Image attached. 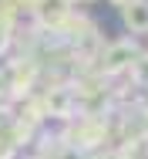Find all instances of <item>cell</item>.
Listing matches in <instances>:
<instances>
[{
  "mask_svg": "<svg viewBox=\"0 0 148 159\" xmlns=\"http://www.w3.org/2000/svg\"><path fill=\"white\" fill-rule=\"evenodd\" d=\"M7 27H10V20L0 14V48H3V41H7Z\"/></svg>",
  "mask_w": 148,
  "mask_h": 159,
  "instance_id": "obj_4",
  "label": "cell"
},
{
  "mask_svg": "<svg viewBox=\"0 0 148 159\" xmlns=\"http://www.w3.org/2000/svg\"><path fill=\"white\" fill-rule=\"evenodd\" d=\"M135 58V44L131 41H118V44H111L108 51H104V71H118L125 64Z\"/></svg>",
  "mask_w": 148,
  "mask_h": 159,
  "instance_id": "obj_2",
  "label": "cell"
},
{
  "mask_svg": "<svg viewBox=\"0 0 148 159\" xmlns=\"http://www.w3.org/2000/svg\"><path fill=\"white\" fill-rule=\"evenodd\" d=\"M67 102H71L67 92H51V95H47V108L54 105V112H57V115H67Z\"/></svg>",
  "mask_w": 148,
  "mask_h": 159,
  "instance_id": "obj_3",
  "label": "cell"
},
{
  "mask_svg": "<svg viewBox=\"0 0 148 159\" xmlns=\"http://www.w3.org/2000/svg\"><path fill=\"white\" fill-rule=\"evenodd\" d=\"M121 17L131 31H148V0H128L121 3Z\"/></svg>",
  "mask_w": 148,
  "mask_h": 159,
  "instance_id": "obj_1",
  "label": "cell"
}]
</instances>
